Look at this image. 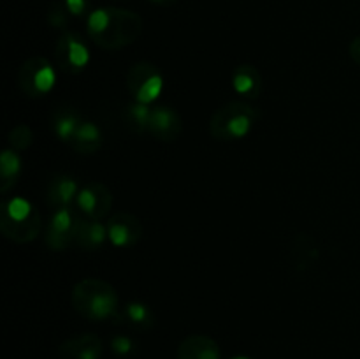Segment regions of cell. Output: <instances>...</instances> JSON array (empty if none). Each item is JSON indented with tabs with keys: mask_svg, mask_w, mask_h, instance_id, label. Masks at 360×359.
I'll use <instances>...</instances> for the list:
<instances>
[{
	"mask_svg": "<svg viewBox=\"0 0 360 359\" xmlns=\"http://www.w3.org/2000/svg\"><path fill=\"white\" fill-rule=\"evenodd\" d=\"M7 141H9V146L13 148V150L25 151L32 146V143H34V132H32V129L27 123H18V125H14L13 129H11Z\"/></svg>",
	"mask_w": 360,
	"mask_h": 359,
	"instance_id": "obj_23",
	"label": "cell"
},
{
	"mask_svg": "<svg viewBox=\"0 0 360 359\" xmlns=\"http://www.w3.org/2000/svg\"><path fill=\"white\" fill-rule=\"evenodd\" d=\"M104 352L102 340L94 333L67 338L58 347L60 359H101Z\"/></svg>",
	"mask_w": 360,
	"mask_h": 359,
	"instance_id": "obj_12",
	"label": "cell"
},
{
	"mask_svg": "<svg viewBox=\"0 0 360 359\" xmlns=\"http://www.w3.org/2000/svg\"><path fill=\"white\" fill-rule=\"evenodd\" d=\"M104 137H102V130L94 122H81L77 130L74 132L72 139L69 141V146L77 153H95L101 150Z\"/></svg>",
	"mask_w": 360,
	"mask_h": 359,
	"instance_id": "obj_17",
	"label": "cell"
},
{
	"mask_svg": "<svg viewBox=\"0 0 360 359\" xmlns=\"http://www.w3.org/2000/svg\"><path fill=\"white\" fill-rule=\"evenodd\" d=\"M77 183L72 176L58 175L49 182L48 185V203L53 210L69 208L74 197H77Z\"/></svg>",
	"mask_w": 360,
	"mask_h": 359,
	"instance_id": "obj_15",
	"label": "cell"
},
{
	"mask_svg": "<svg viewBox=\"0 0 360 359\" xmlns=\"http://www.w3.org/2000/svg\"><path fill=\"white\" fill-rule=\"evenodd\" d=\"M151 108H148L146 104H141V102H134V104L127 106L125 111H123V120H125L127 127L136 134L148 132Z\"/></svg>",
	"mask_w": 360,
	"mask_h": 359,
	"instance_id": "obj_22",
	"label": "cell"
},
{
	"mask_svg": "<svg viewBox=\"0 0 360 359\" xmlns=\"http://www.w3.org/2000/svg\"><path fill=\"white\" fill-rule=\"evenodd\" d=\"M232 359H250V358H246V355H236V358H232Z\"/></svg>",
	"mask_w": 360,
	"mask_h": 359,
	"instance_id": "obj_29",
	"label": "cell"
},
{
	"mask_svg": "<svg viewBox=\"0 0 360 359\" xmlns=\"http://www.w3.org/2000/svg\"><path fill=\"white\" fill-rule=\"evenodd\" d=\"M105 238H108V227H104L101 222L91 220V218H86V220H81L79 218L76 241H74L79 248L94 252V250H98L104 245Z\"/></svg>",
	"mask_w": 360,
	"mask_h": 359,
	"instance_id": "obj_18",
	"label": "cell"
},
{
	"mask_svg": "<svg viewBox=\"0 0 360 359\" xmlns=\"http://www.w3.org/2000/svg\"><path fill=\"white\" fill-rule=\"evenodd\" d=\"M41 229V213L30 201L14 197L2 204L0 231L7 239L14 243H30L37 238Z\"/></svg>",
	"mask_w": 360,
	"mask_h": 359,
	"instance_id": "obj_4",
	"label": "cell"
},
{
	"mask_svg": "<svg viewBox=\"0 0 360 359\" xmlns=\"http://www.w3.org/2000/svg\"><path fill=\"white\" fill-rule=\"evenodd\" d=\"M18 87L27 97H46L55 88L56 70L44 56H30L20 65L16 74Z\"/></svg>",
	"mask_w": 360,
	"mask_h": 359,
	"instance_id": "obj_5",
	"label": "cell"
},
{
	"mask_svg": "<svg viewBox=\"0 0 360 359\" xmlns=\"http://www.w3.org/2000/svg\"><path fill=\"white\" fill-rule=\"evenodd\" d=\"M63 6H65V9L69 11L70 16H84V14L88 13V7H90V4H88V0H62Z\"/></svg>",
	"mask_w": 360,
	"mask_h": 359,
	"instance_id": "obj_26",
	"label": "cell"
},
{
	"mask_svg": "<svg viewBox=\"0 0 360 359\" xmlns=\"http://www.w3.org/2000/svg\"><path fill=\"white\" fill-rule=\"evenodd\" d=\"M127 88L130 94L134 95L136 102L141 104H151L157 101L158 95L162 94L164 88V76H162L160 69L155 63L141 60L130 65L127 70Z\"/></svg>",
	"mask_w": 360,
	"mask_h": 359,
	"instance_id": "obj_6",
	"label": "cell"
},
{
	"mask_svg": "<svg viewBox=\"0 0 360 359\" xmlns=\"http://www.w3.org/2000/svg\"><path fill=\"white\" fill-rule=\"evenodd\" d=\"M21 172L20 155L13 148H6L0 155V192L7 194L14 185Z\"/></svg>",
	"mask_w": 360,
	"mask_h": 359,
	"instance_id": "obj_19",
	"label": "cell"
},
{
	"mask_svg": "<svg viewBox=\"0 0 360 359\" xmlns=\"http://www.w3.org/2000/svg\"><path fill=\"white\" fill-rule=\"evenodd\" d=\"M232 87L236 94L246 99H257L262 94L264 81L262 74L252 63H241L232 73Z\"/></svg>",
	"mask_w": 360,
	"mask_h": 359,
	"instance_id": "obj_13",
	"label": "cell"
},
{
	"mask_svg": "<svg viewBox=\"0 0 360 359\" xmlns=\"http://www.w3.org/2000/svg\"><path fill=\"white\" fill-rule=\"evenodd\" d=\"M111 348L118 355L125 358V355L134 354V351H136V344H134L132 338L125 336V334H116V336L111 340Z\"/></svg>",
	"mask_w": 360,
	"mask_h": 359,
	"instance_id": "obj_25",
	"label": "cell"
},
{
	"mask_svg": "<svg viewBox=\"0 0 360 359\" xmlns=\"http://www.w3.org/2000/svg\"><path fill=\"white\" fill-rule=\"evenodd\" d=\"M81 116L76 109L72 108H62L53 115V132L58 136V139L65 141L69 144V141L72 139L74 132L77 130V127L81 125Z\"/></svg>",
	"mask_w": 360,
	"mask_h": 359,
	"instance_id": "obj_21",
	"label": "cell"
},
{
	"mask_svg": "<svg viewBox=\"0 0 360 359\" xmlns=\"http://www.w3.org/2000/svg\"><path fill=\"white\" fill-rule=\"evenodd\" d=\"M69 11L65 9L63 2H53L48 9V21L51 27L55 28H65L67 21H69Z\"/></svg>",
	"mask_w": 360,
	"mask_h": 359,
	"instance_id": "obj_24",
	"label": "cell"
},
{
	"mask_svg": "<svg viewBox=\"0 0 360 359\" xmlns=\"http://www.w3.org/2000/svg\"><path fill=\"white\" fill-rule=\"evenodd\" d=\"M79 210L91 220H101L111 211L112 194L104 183L90 182L79 190L76 197Z\"/></svg>",
	"mask_w": 360,
	"mask_h": 359,
	"instance_id": "obj_9",
	"label": "cell"
},
{
	"mask_svg": "<svg viewBox=\"0 0 360 359\" xmlns=\"http://www.w3.org/2000/svg\"><path fill=\"white\" fill-rule=\"evenodd\" d=\"M178 359H220V347L206 334H190L179 344Z\"/></svg>",
	"mask_w": 360,
	"mask_h": 359,
	"instance_id": "obj_14",
	"label": "cell"
},
{
	"mask_svg": "<svg viewBox=\"0 0 360 359\" xmlns=\"http://www.w3.org/2000/svg\"><path fill=\"white\" fill-rule=\"evenodd\" d=\"M151 4H157V6H172V4H176L178 0H150Z\"/></svg>",
	"mask_w": 360,
	"mask_h": 359,
	"instance_id": "obj_28",
	"label": "cell"
},
{
	"mask_svg": "<svg viewBox=\"0 0 360 359\" xmlns=\"http://www.w3.org/2000/svg\"><path fill=\"white\" fill-rule=\"evenodd\" d=\"M56 65L67 74H79L90 62V51L83 39L74 32H65L55 44Z\"/></svg>",
	"mask_w": 360,
	"mask_h": 359,
	"instance_id": "obj_7",
	"label": "cell"
},
{
	"mask_svg": "<svg viewBox=\"0 0 360 359\" xmlns=\"http://www.w3.org/2000/svg\"><path fill=\"white\" fill-rule=\"evenodd\" d=\"M148 132L164 143H172L178 139L183 132V122L178 113L167 106H157L151 108L150 127Z\"/></svg>",
	"mask_w": 360,
	"mask_h": 359,
	"instance_id": "obj_11",
	"label": "cell"
},
{
	"mask_svg": "<svg viewBox=\"0 0 360 359\" xmlns=\"http://www.w3.org/2000/svg\"><path fill=\"white\" fill-rule=\"evenodd\" d=\"M144 28L143 18L137 13L122 7H102L88 14V37L98 48L115 51L134 44Z\"/></svg>",
	"mask_w": 360,
	"mask_h": 359,
	"instance_id": "obj_1",
	"label": "cell"
},
{
	"mask_svg": "<svg viewBox=\"0 0 360 359\" xmlns=\"http://www.w3.org/2000/svg\"><path fill=\"white\" fill-rule=\"evenodd\" d=\"M77 224H79V217H76V213L70 208L55 210L44 232L46 245L55 252L69 248L76 241Z\"/></svg>",
	"mask_w": 360,
	"mask_h": 359,
	"instance_id": "obj_8",
	"label": "cell"
},
{
	"mask_svg": "<svg viewBox=\"0 0 360 359\" xmlns=\"http://www.w3.org/2000/svg\"><path fill=\"white\" fill-rule=\"evenodd\" d=\"M350 56L354 58V62H357L360 65V35L354 39V41L350 42Z\"/></svg>",
	"mask_w": 360,
	"mask_h": 359,
	"instance_id": "obj_27",
	"label": "cell"
},
{
	"mask_svg": "<svg viewBox=\"0 0 360 359\" xmlns=\"http://www.w3.org/2000/svg\"><path fill=\"white\" fill-rule=\"evenodd\" d=\"M108 238L109 241L120 248L136 245L143 236V224L139 218L127 211H118L112 215L108 222Z\"/></svg>",
	"mask_w": 360,
	"mask_h": 359,
	"instance_id": "obj_10",
	"label": "cell"
},
{
	"mask_svg": "<svg viewBox=\"0 0 360 359\" xmlns=\"http://www.w3.org/2000/svg\"><path fill=\"white\" fill-rule=\"evenodd\" d=\"M116 320H123L129 326L137 327V329H148L155 324V315L148 305L141 301H130L123 306L122 313L118 312Z\"/></svg>",
	"mask_w": 360,
	"mask_h": 359,
	"instance_id": "obj_20",
	"label": "cell"
},
{
	"mask_svg": "<svg viewBox=\"0 0 360 359\" xmlns=\"http://www.w3.org/2000/svg\"><path fill=\"white\" fill-rule=\"evenodd\" d=\"M259 122V111L243 101L220 106L210 118V134L217 141L245 139Z\"/></svg>",
	"mask_w": 360,
	"mask_h": 359,
	"instance_id": "obj_3",
	"label": "cell"
},
{
	"mask_svg": "<svg viewBox=\"0 0 360 359\" xmlns=\"http://www.w3.org/2000/svg\"><path fill=\"white\" fill-rule=\"evenodd\" d=\"M74 310L91 322L116 319L120 312L118 292L102 278H83L70 294Z\"/></svg>",
	"mask_w": 360,
	"mask_h": 359,
	"instance_id": "obj_2",
	"label": "cell"
},
{
	"mask_svg": "<svg viewBox=\"0 0 360 359\" xmlns=\"http://www.w3.org/2000/svg\"><path fill=\"white\" fill-rule=\"evenodd\" d=\"M319 259V246L309 234H297L290 243V263L297 271H306Z\"/></svg>",
	"mask_w": 360,
	"mask_h": 359,
	"instance_id": "obj_16",
	"label": "cell"
}]
</instances>
